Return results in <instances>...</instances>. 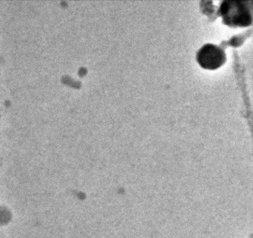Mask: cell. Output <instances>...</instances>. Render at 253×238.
I'll return each mask as SVG.
<instances>
[{"instance_id":"1","label":"cell","mask_w":253,"mask_h":238,"mask_svg":"<svg viewBox=\"0 0 253 238\" xmlns=\"http://www.w3.org/2000/svg\"><path fill=\"white\" fill-rule=\"evenodd\" d=\"M224 23L231 27H244L252 23L251 1L227 0L220 8Z\"/></svg>"},{"instance_id":"2","label":"cell","mask_w":253,"mask_h":238,"mask_svg":"<svg viewBox=\"0 0 253 238\" xmlns=\"http://www.w3.org/2000/svg\"><path fill=\"white\" fill-rule=\"evenodd\" d=\"M197 59L205 69H215L225 63L226 55L221 48L215 44H207L199 50Z\"/></svg>"}]
</instances>
